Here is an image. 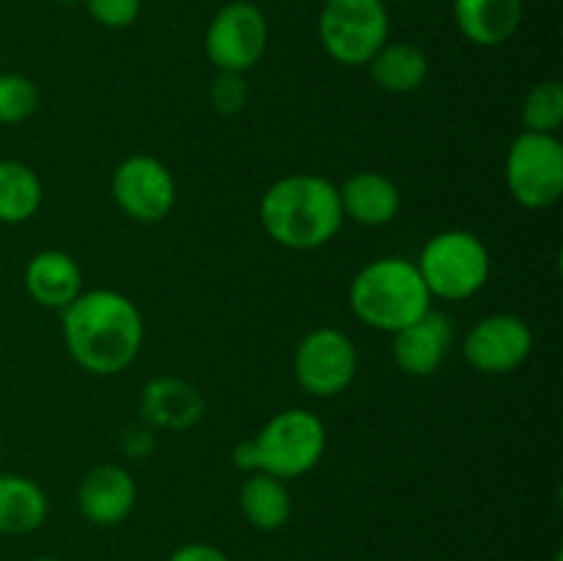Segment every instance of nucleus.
Wrapping results in <instances>:
<instances>
[{
	"label": "nucleus",
	"instance_id": "f257e3e1",
	"mask_svg": "<svg viewBox=\"0 0 563 561\" xmlns=\"http://www.w3.org/2000/svg\"><path fill=\"white\" fill-rule=\"evenodd\" d=\"M60 333L71 361L88 374L113 377L141 355L146 322L132 297L115 289H82L60 311Z\"/></svg>",
	"mask_w": 563,
	"mask_h": 561
},
{
	"label": "nucleus",
	"instance_id": "f03ea898",
	"mask_svg": "<svg viewBox=\"0 0 563 561\" xmlns=\"http://www.w3.org/2000/svg\"><path fill=\"white\" fill-rule=\"evenodd\" d=\"M262 229L286 251H317L335 240L344 226L339 185L319 174L275 179L258 201Z\"/></svg>",
	"mask_w": 563,
	"mask_h": 561
},
{
	"label": "nucleus",
	"instance_id": "7ed1b4c3",
	"mask_svg": "<svg viewBox=\"0 0 563 561\" xmlns=\"http://www.w3.org/2000/svg\"><path fill=\"white\" fill-rule=\"evenodd\" d=\"M350 308L366 328L394 336L432 311V295L416 262L405 256H377L352 278Z\"/></svg>",
	"mask_w": 563,
	"mask_h": 561
},
{
	"label": "nucleus",
	"instance_id": "20e7f679",
	"mask_svg": "<svg viewBox=\"0 0 563 561\" xmlns=\"http://www.w3.org/2000/svg\"><path fill=\"white\" fill-rule=\"evenodd\" d=\"M432 300L462 302L476 297L493 275L489 248L476 231L445 229L429 237L416 262Z\"/></svg>",
	"mask_w": 563,
	"mask_h": 561
},
{
	"label": "nucleus",
	"instance_id": "39448f33",
	"mask_svg": "<svg viewBox=\"0 0 563 561\" xmlns=\"http://www.w3.org/2000/svg\"><path fill=\"white\" fill-rule=\"evenodd\" d=\"M258 454V471L275 479H300L322 462L328 449V427L306 407H286L264 421L253 435Z\"/></svg>",
	"mask_w": 563,
	"mask_h": 561
},
{
	"label": "nucleus",
	"instance_id": "423d86ee",
	"mask_svg": "<svg viewBox=\"0 0 563 561\" xmlns=\"http://www.w3.org/2000/svg\"><path fill=\"white\" fill-rule=\"evenodd\" d=\"M319 42L341 66H366L390 38L385 0H324L319 11Z\"/></svg>",
	"mask_w": 563,
	"mask_h": 561
},
{
	"label": "nucleus",
	"instance_id": "0eeeda50",
	"mask_svg": "<svg viewBox=\"0 0 563 561\" xmlns=\"http://www.w3.org/2000/svg\"><path fill=\"white\" fill-rule=\"evenodd\" d=\"M506 187L526 209H550L563 196V143L559 135L526 132L506 152Z\"/></svg>",
	"mask_w": 563,
	"mask_h": 561
},
{
	"label": "nucleus",
	"instance_id": "6e6552de",
	"mask_svg": "<svg viewBox=\"0 0 563 561\" xmlns=\"http://www.w3.org/2000/svg\"><path fill=\"white\" fill-rule=\"evenodd\" d=\"M297 385L317 399L341 396L357 374V346L350 333L333 324L308 330L291 358Z\"/></svg>",
	"mask_w": 563,
	"mask_h": 561
},
{
	"label": "nucleus",
	"instance_id": "1a4fd4ad",
	"mask_svg": "<svg viewBox=\"0 0 563 561\" xmlns=\"http://www.w3.org/2000/svg\"><path fill=\"white\" fill-rule=\"evenodd\" d=\"M269 44V22L256 3L231 0L209 20L203 53L218 72H247L262 64Z\"/></svg>",
	"mask_w": 563,
	"mask_h": 561
},
{
	"label": "nucleus",
	"instance_id": "9d476101",
	"mask_svg": "<svg viewBox=\"0 0 563 561\" xmlns=\"http://www.w3.org/2000/svg\"><path fill=\"white\" fill-rule=\"evenodd\" d=\"M110 196L135 223H159L176 207V179L163 160L130 154L110 176Z\"/></svg>",
	"mask_w": 563,
	"mask_h": 561
},
{
	"label": "nucleus",
	"instance_id": "9b49d317",
	"mask_svg": "<svg viewBox=\"0 0 563 561\" xmlns=\"http://www.w3.org/2000/svg\"><path fill=\"white\" fill-rule=\"evenodd\" d=\"M533 330L517 314H489L467 330L462 355L478 374H511L531 358Z\"/></svg>",
	"mask_w": 563,
	"mask_h": 561
},
{
	"label": "nucleus",
	"instance_id": "f8f14e48",
	"mask_svg": "<svg viewBox=\"0 0 563 561\" xmlns=\"http://www.w3.org/2000/svg\"><path fill=\"white\" fill-rule=\"evenodd\" d=\"M137 504V484L119 462L91 468L77 484V512L97 528H113L132 515Z\"/></svg>",
	"mask_w": 563,
	"mask_h": 561
},
{
	"label": "nucleus",
	"instance_id": "ddd939ff",
	"mask_svg": "<svg viewBox=\"0 0 563 561\" xmlns=\"http://www.w3.org/2000/svg\"><path fill=\"white\" fill-rule=\"evenodd\" d=\"M454 344V324L445 314L427 311L407 328L394 333V363L407 377H432L449 358Z\"/></svg>",
	"mask_w": 563,
	"mask_h": 561
},
{
	"label": "nucleus",
	"instance_id": "4468645a",
	"mask_svg": "<svg viewBox=\"0 0 563 561\" xmlns=\"http://www.w3.org/2000/svg\"><path fill=\"white\" fill-rule=\"evenodd\" d=\"M137 410H141L146 427L165 429V432H187L201 424L203 413H207V399L190 380L163 374L143 385Z\"/></svg>",
	"mask_w": 563,
	"mask_h": 561
},
{
	"label": "nucleus",
	"instance_id": "2eb2a0df",
	"mask_svg": "<svg viewBox=\"0 0 563 561\" xmlns=\"http://www.w3.org/2000/svg\"><path fill=\"white\" fill-rule=\"evenodd\" d=\"M27 297L49 311H64L82 292V267L71 253L47 248L27 258L22 273Z\"/></svg>",
	"mask_w": 563,
	"mask_h": 561
},
{
	"label": "nucleus",
	"instance_id": "dca6fc26",
	"mask_svg": "<svg viewBox=\"0 0 563 561\" xmlns=\"http://www.w3.org/2000/svg\"><path fill=\"white\" fill-rule=\"evenodd\" d=\"M339 198L344 220L366 229L394 223L401 212L399 185L379 170H357L346 176L344 185L339 187Z\"/></svg>",
	"mask_w": 563,
	"mask_h": 561
},
{
	"label": "nucleus",
	"instance_id": "f3484780",
	"mask_svg": "<svg viewBox=\"0 0 563 561\" xmlns=\"http://www.w3.org/2000/svg\"><path fill=\"white\" fill-rule=\"evenodd\" d=\"M454 22L476 47H500L522 25V0H454Z\"/></svg>",
	"mask_w": 563,
	"mask_h": 561
},
{
	"label": "nucleus",
	"instance_id": "a211bd4d",
	"mask_svg": "<svg viewBox=\"0 0 563 561\" xmlns=\"http://www.w3.org/2000/svg\"><path fill=\"white\" fill-rule=\"evenodd\" d=\"M49 515L42 484L22 473H0V537H27Z\"/></svg>",
	"mask_w": 563,
	"mask_h": 561
},
{
	"label": "nucleus",
	"instance_id": "6ab92c4d",
	"mask_svg": "<svg viewBox=\"0 0 563 561\" xmlns=\"http://www.w3.org/2000/svg\"><path fill=\"white\" fill-rule=\"evenodd\" d=\"M236 501L247 526L264 534L280 531L295 515V501L284 479H275L264 471L247 473Z\"/></svg>",
	"mask_w": 563,
	"mask_h": 561
},
{
	"label": "nucleus",
	"instance_id": "aec40b11",
	"mask_svg": "<svg viewBox=\"0 0 563 561\" xmlns=\"http://www.w3.org/2000/svg\"><path fill=\"white\" fill-rule=\"evenodd\" d=\"M368 75L377 88L388 94H412L427 82L429 55L418 44L410 42H385L368 61Z\"/></svg>",
	"mask_w": 563,
	"mask_h": 561
},
{
	"label": "nucleus",
	"instance_id": "412c9836",
	"mask_svg": "<svg viewBox=\"0 0 563 561\" xmlns=\"http://www.w3.org/2000/svg\"><path fill=\"white\" fill-rule=\"evenodd\" d=\"M42 201L44 185L36 170L20 160H0V223H27Z\"/></svg>",
	"mask_w": 563,
	"mask_h": 561
},
{
	"label": "nucleus",
	"instance_id": "4be33fe9",
	"mask_svg": "<svg viewBox=\"0 0 563 561\" xmlns=\"http://www.w3.org/2000/svg\"><path fill=\"white\" fill-rule=\"evenodd\" d=\"M563 124V86L559 80H542L526 94L522 127L539 135H559Z\"/></svg>",
	"mask_w": 563,
	"mask_h": 561
},
{
	"label": "nucleus",
	"instance_id": "5701e85b",
	"mask_svg": "<svg viewBox=\"0 0 563 561\" xmlns=\"http://www.w3.org/2000/svg\"><path fill=\"white\" fill-rule=\"evenodd\" d=\"M38 86L20 72L0 75V124L16 127L38 110Z\"/></svg>",
	"mask_w": 563,
	"mask_h": 561
},
{
	"label": "nucleus",
	"instance_id": "b1692460",
	"mask_svg": "<svg viewBox=\"0 0 563 561\" xmlns=\"http://www.w3.org/2000/svg\"><path fill=\"white\" fill-rule=\"evenodd\" d=\"M251 99V86L242 72H218V77L209 86V102L220 116H236L245 110Z\"/></svg>",
	"mask_w": 563,
	"mask_h": 561
},
{
	"label": "nucleus",
	"instance_id": "393cba45",
	"mask_svg": "<svg viewBox=\"0 0 563 561\" xmlns=\"http://www.w3.org/2000/svg\"><path fill=\"white\" fill-rule=\"evenodd\" d=\"M80 3H86L88 16L97 25L110 28V31H124L135 25L143 9V0H80Z\"/></svg>",
	"mask_w": 563,
	"mask_h": 561
},
{
	"label": "nucleus",
	"instance_id": "a878e982",
	"mask_svg": "<svg viewBox=\"0 0 563 561\" xmlns=\"http://www.w3.org/2000/svg\"><path fill=\"white\" fill-rule=\"evenodd\" d=\"M154 443H157V440H154V429L141 424V427L126 429L124 438H121V451H124L126 457H132V460H143V457L152 454Z\"/></svg>",
	"mask_w": 563,
	"mask_h": 561
},
{
	"label": "nucleus",
	"instance_id": "bb28decb",
	"mask_svg": "<svg viewBox=\"0 0 563 561\" xmlns=\"http://www.w3.org/2000/svg\"><path fill=\"white\" fill-rule=\"evenodd\" d=\"M168 561H231V559L225 550L218 548V544L187 542V544H179V548L168 556Z\"/></svg>",
	"mask_w": 563,
	"mask_h": 561
},
{
	"label": "nucleus",
	"instance_id": "cd10ccee",
	"mask_svg": "<svg viewBox=\"0 0 563 561\" xmlns=\"http://www.w3.org/2000/svg\"><path fill=\"white\" fill-rule=\"evenodd\" d=\"M231 465H234L236 471L245 473V476L247 473L258 471V454H256V443H253V438L240 440V443L231 449Z\"/></svg>",
	"mask_w": 563,
	"mask_h": 561
},
{
	"label": "nucleus",
	"instance_id": "c85d7f7f",
	"mask_svg": "<svg viewBox=\"0 0 563 561\" xmlns=\"http://www.w3.org/2000/svg\"><path fill=\"white\" fill-rule=\"evenodd\" d=\"M33 561H64V559H55V556H38V559Z\"/></svg>",
	"mask_w": 563,
	"mask_h": 561
},
{
	"label": "nucleus",
	"instance_id": "c756f323",
	"mask_svg": "<svg viewBox=\"0 0 563 561\" xmlns=\"http://www.w3.org/2000/svg\"><path fill=\"white\" fill-rule=\"evenodd\" d=\"M55 3H80V0H55Z\"/></svg>",
	"mask_w": 563,
	"mask_h": 561
},
{
	"label": "nucleus",
	"instance_id": "7c9ffc66",
	"mask_svg": "<svg viewBox=\"0 0 563 561\" xmlns=\"http://www.w3.org/2000/svg\"><path fill=\"white\" fill-rule=\"evenodd\" d=\"M0 355H3V339H0Z\"/></svg>",
	"mask_w": 563,
	"mask_h": 561
},
{
	"label": "nucleus",
	"instance_id": "2f4dec72",
	"mask_svg": "<svg viewBox=\"0 0 563 561\" xmlns=\"http://www.w3.org/2000/svg\"><path fill=\"white\" fill-rule=\"evenodd\" d=\"M555 561H563V556L559 553V556H555Z\"/></svg>",
	"mask_w": 563,
	"mask_h": 561
},
{
	"label": "nucleus",
	"instance_id": "473e14b6",
	"mask_svg": "<svg viewBox=\"0 0 563 561\" xmlns=\"http://www.w3.org/2000/svg\"><path fill=\"white\" fill-rule=\"evenodd\" d=\"M0 457H3V443H0Z\"/></svg>",
	"mask_w": 563,
	"mask_h": 561
}]
</instances>
